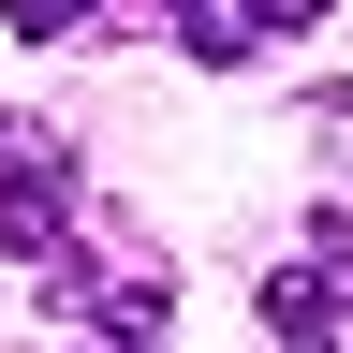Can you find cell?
Segmentation results:
<instances>
[{
	"label": "cell",
	"mask_w": 353,
	"mask_h": 353,
	"mask_svg": "<svg viewBox=\"0 0 353 353\" xmlns=\"http://www.w3.org/2000/svg\"><path fill=\"white\" fill-rule=\"evenodd\" d=\"M59 192H74V162H59V132H30V118H0V250H59Z\"/></svg>",
	"instance_id": "1"
},
{
	"label": "cell",
	"mask_w": 353,
	"mask_h": 353,
	"mask_svg": "<svg viewBox=\"0 0 353 353\" xmlns=\"http://www.w3.org/2000/svg\"><path fill=\"white\" fill-rule=\"evenodd\" d=\"M250 309H265V339H339V324H353V236L324 221V236H309V250H294Z\"/></svg>",
	"instance_id": "2"
},
{
	"label": "cell",
	"mask_w": 353,
	"mask_h": 353,
	"mask_svg": "<svg viewBox=\"0 0 353 353\" xmlns=\"http://www.w3.org/2000/svg\"><path fill=\"white\" fill-rule=\"evenodd\" d=\"M148 15H162L176 44H192V59H250V44H265V30L236 15V0H148Z\"/></svg>",
	"instance_id": "3"
},
{
	"label": "cell",
	"mask_w": 353,
	"mask_h": 353,
	"mask_svg": "<svg viewBox=\"0 0 353 353\" xmlns=\"http://www.w3.org/2000/svg\"><path fill=\"white\" fill-rule=\"evenodd\" d=\"M15 30H30V44H74V30H88V0H15Z\"/></svg>",
	"instance_id": "4"
},
{
	"label": "cell",
	"mask_w": 353,
	"mask_h": 353,
	"mask_svg": "<svg viewBox=\"0 0 353 353\" xmlns=\"http://www.w3.org/2000/svg\"><path fill=\"white\" fill-rule=\"evenodd\" d=\"M236 15H250V30H309L324 0H236Z\"/></svg>",
	"instance_id": "5"
}]
</instances>
